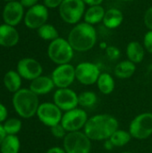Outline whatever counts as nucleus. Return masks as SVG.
I'll return each instance as SVG.
<instances>
[{
  "label": "nucleus",
  "instance_id": "nucleus-9",
  "mask_svg": "<svg viewBox=\"0 0 152 153\" xmlns=\"http://www.w3.org/2000/svg\"><path fill=\"white\" fill-rule=\"evenodd\" d=\"M63 111L54 102H44L39 104L37 110L39 120L49 128L61 123Z\"/></svg>",
  "mask_w": 152,
  "mask_h": 153
},
{
  "label": "nucleus",
  "instance_id": "nucleus-13",
  "mask_svg": "<svg viewBox=\"0 0 152 153\" xmlns=\"http://www.w3.org/2000/svg\"><path fill=\"white\" fill-rule=\"evenodd\" d=\"M53 102L64 112L78 108V94L70 88L57 89L53 95Z\"/></svg>",
  "mask_w": 152,
  "mask_h": 153
},
{
  "label": "nucleus",
  "instance_id": "nucleus-29",
  "mask_svg": "<svg viewBox=\"0 0 152 153\" xmlns=\"http://www.w3.org/2000/svg\"><path fill=\"white\" fill-rule=\"evenodd\" d=\"M50 132H51L52 135L57 139H64L67 134L66 130L64 128V126L61 125V123L50 127Z\"/></svg>",
  "mask_w": 152,
  "mask_h": 153
},
{
  "label": "nucleus",
  "instance_id": "nucleus-18",
  "mask_svg": "<svg viewBox=\"0 0 152 153\" xmlns=\"http://www.w3.org/2000/svg\"><path fill=\"white\" fill-rule=\"evenodd\" d=\"M145 51L146 50L142 44H141L138 41L133 40L127 44L125 54H126L127 59L136 65L143 61L145 57Z\"/></svg>",
  "mask_w": 152,
  "mask_h": 153
},
{
  "label": "nucleus",
  "instance_id": "nucleus-19",
  "mask_svg": "<svg viewBox=\"0 0 152 153\" xmlns=\"http://www.w3.org/2000/svg\"><path fill=\"white\" fill-rule=\"evenodd\" d=\"M123 21L124 14L121 10L117 8H109L106 11L102 22L108 29L114 30L118 28L123 23Z\"/></svg>",
  "mask_w": 152,
  "mask_h": 153
},
{
  "label": "nucleus",
  "instance_id": "nucleus-41",
  "mask_svg": "<svg viewBox=\"0 0 152 153\" xmlns=\"http://www.w3.org/2000/svg\"><path fill=\"white\" fill-rule=\"evenodd\" d=\"M120 1H123V2H133L134 0H120Z\"/></svg>",
  "mask_w": 152,
  "mask_h": 153
},
{
  "label": "nucleus",
  "instance_id": "nucleus-14",
  "mask_svg": "<svg viewBox=\"0 0 152 153\" xmlns=\"http://www.w3.org/2000/svg\"><path fill=\"white\" fill-rule=\"evenodd\" d=\"M16 71L22 78L31 82L42 75L43 67L38 60L31 57H25L18 62Z\"/></svg>",
  "mask_w": 152,
  "mask_h": 153
},
{
  "label": "nucleus",
  "instance_id": "nucleus-30",
  "mask_svg": "<svg viewBox=\"0 0 152 153\" xmlns=\"http://www.w3.org/2000/svg\"><path fill=\"white\" fill-rule=\"evenodd\" d=\"M106 55L110 60H117L121 56V51L117 47L108 46L106 48Z\"/></svg>",
  "mask_w": 152,
  "mask_h": 153
},
{
  "label": "nucleus",
  "instance_id": "nucleus-26",
  "mask_svg": "<svg viewBox=\"0 0 152 153\" xmlns=\"http://www.w3.org/2000/svg\"><path fill=\"white\" fill-rule=\"evenodd\" d=\"M78 102L82 108H90L97 104L98 96L94 91H85L78 94Z\"/></svg>",
  "mask_w": 152,
  "mask_h": 153
},
{
  "label": "nucleus",
  "instance_id": "nucleus-40",
  "mask_svg": "<svg viewBox=\"0 0 152 153\" xmlns=\"http://www.w3.org/2000/svg\"><path fill=\"white\" fill-rule=\"evenodd\" d=\"M108 47V46L107 45V43H106V42H102V43H100V48H104L105 50H106V48H107Z\"/></svg>",
  "mask_w": 152,
  "mask_h": 153
},
{
  "label": "nucleus",
  "instance_id": "nucleus-7",
  "mask_svg": "<svg viewBox=\"0 0 152 153\" xmlns=\"http://www.w3.org/2000/svg\"><path fill=\"white\" fill-rule=\"evenodd\" d=\"M131 136L137 140H145L152 135V113L137 115L130 123L128 129Z\"/></svg>",
  "mask_w": 152,
  "mask_h": 153
},
{
  "label": "nucleus",
  "instance_id": "nucleus-16",
  "mask_svg": "<svg viewBox=\"0 0 152 153\" xmlns=\"http://www.w3.org/2000/svg\"><path fill=\"white\" fill-rule=\"evenodd\" d=\"M20 40L19 31L15 27L3 23L0 25V46L12 48L18 44Z\"/></svg>",
  "mask_w": 152,
  "mask_h": 153
},
{
  "label": "nucleus",
  "instance_id": "nucleus-17",
  "mask_svg": "<svg viewBox=\"0 0 152 153\" xmlns=\"http://www.w3.org/2000/svg\"><path fill=\"white\" fill-rule=\"evenodd\" d=\"M55 83L51 76L40 75L38 78L32 80L30 83V90L38 96L45 95L52 91L55 88Z\"/></svg>",
  "mask_w": 152,
  "mask_h": 153
},
{
  "label": "nucleus",
  "instance_id": "nucleus-31",
  "mask_svg": "<svg viewBox=\"0 0 152 153\" xmlns=\"http://www.w3.org/2000/svg\"><path fill=\"white\" fill-rule=\"evenodd\" d=\"M143 47L147 52L152 54V30H149L146 32L143 38Z\"/></svg>",
  "mask_w": 152,
  "mask_h": 153
},
{
  "label": "nucleus",
  "instance_id": "nucleus-15",
  "mask_svg": "<svg viewBox=\"0 0 152 153\" xmlns=\"http://www.w3.org/2000/svg\"><path fill=\"white\" fill-rule=\"evenodd\" d=\"M24 15V7L18 0L6 3L2 13L4 23L13 27L17 26L22 21H23Z\"/></svg>",
  "mask_w": 152,
  "mask_h": 153
},
{
  "label": "nucleus",
  "instance_id": "nucleus-10",
  "mask_svg": "<svg viewBox=\"0 0 152 153\" xmlns=\"http://www.w3.org/2000/svg\"><path fill=\"white\" fill-rule=\"evenodd\" d=\"M100 74L99 67L91 62H82L75 66L76 80L82 85L90 86L97 83Z\"/></svg>",
  "mask_w": 152,
  "mask_h": 153
},
{
  "label": "nucleus",
  "instance_id": "nucleus-1",
  "mask_svg": "<svg viewBox=\"0 0 152 153\" xmlns=\"http://www.w3.org/2000/svg\"><path fill=\"white\" fill-rule=\"evenodd\" d=\"M119 128L117 119L109 114H97L89 117L83 132L94 142L108 140Z\"/></svg>",
  "mask_w": 152,
  "mask_h": 153
},
{
  "label": "nucleus",
  "instance_id": "nucleus-25",
  "mask_svg": "<svg viewBox=\"0 0 152 153\" xmlns=\"http://www.w3.org/2000/svg\"><path fill=\"white\" fill-rule=\"evenodd\" d=\"M132 138L133 137L131 136L129 131H125V130H122L118 128L111 135L109 140L112 142L115 148H121V147L127 145L131 142Z\"/></svg>",
  "mask_w": 152,
  "mask_h": 153
},
{
  "label": "nucleus",
  "instance_id": "nucleus-37",
  "mask_svg": "<svg viewBox=\"0 0 152 153\" xmlns=\"http://www.w3.org/2000/svg\"><path fill=\"white\" fill-rule=\"evenodd\" d=\"M86 5L89 6H94V5H101L103 3V0H83Z\"/></svg>",
  "mask_w": 152,
  "mask_h": 153
},
{
  "label": "nucleus",
  "instance_id": "nucleus-32",
  "mask_svg": "<svg viewBox=\"0 0 152 153\" xmlns=\"http://www.w3.org/2000/svg\"><path fill=\"white\" fill-rule=\"evenodd\" d=\"M143 21H144L145 26L149 29V30H152V6L149 7L146 10L144 13Z\"/></svg>",
  "mask_w": 152,
  "mask_h": 153
},
{
  "label": "nucleus",
  "instance_id": "nucleus-23",
  "mask_svg": "<svg viewBox=\"0 0 152 153\" xmlns=\"http://www.w3.org/2000/svg\"><path fill=\"white\" fill-rule=\"evenodd\" d=\"M4 85L8 91L15 93L22 86V77L17 71L10 70L4 76Z\"/></svg>",
  "mask_w": 152,
  "mask_h": 153
},
{
  "label": "nucleus",
  "instance_id": "nucleus-43",
  "mask_svg": "<svg viewBox=\"0 0 152 153\" xmlns=\"http://www.w3.org/2000/svg\"><path fill=\"white\" fill-rule=\"evenodd\" d=\"M122 153H133V152H124Z\"/></svg>",
  "mask_w": 152,
  "mask_h": 153
},
{
  "label": "nucleus",
  "instance_id": "nucleus-28",
  "mask_svg": "<svg viewBox=\"0 0 152 153\" xmlns=\"http://www.w3.org/2000/svg\"><path fill=\"white\" fill-rule=\"evenodd\" d=\"M3 126L7 135H16L22 129V121L18 118L12 117L6 119Z\"/></svg>",
  "mask_w": 152,
  "mask_h": 153
},
{
  "label": "nucleus",
  "instance_id": "nucleus-20",
  "mask_svg": "<svg viewBox=\"0 0 152 153\" xmlns=\"http://www.w3.org/2000/svg\"><path fill=\"white\" fill-rule=\"evenodd\" d=\"M106 10L102 5L89 6L83 15V20L86 23L90 25H95L103 21Z\"/></svg>",
  "mask_w": 152,
  "mask_h": 153
},
{
  "label": "nucleus",
  "instance_id": "nucleus-36",
  "mask_svg": "<svg viewBox=\"0 0 152 153\" xmlns=\"http://www.w3.org/2000/svg\"><path fill=\"white\" fill-rule=\"evenodd\" d=\"M46 153H66L64 150L63 147H58V146H54L49 148Z\"/></svg>",
  "mask_w": 152,
  "mask_h": 153
},
{
  "label": "nucleus",
  "instance_id": "nucleus-4",
  "mask_svg": "<svg viewBox=\"0 0 152 153\" xmlns=\"http://www.w3.org/2000/svg\"><path fill=\"white\" fill-rule=\"evenodd\" d=\"M47 56L57 65L70 64L73 58L74 50L67 39L59 37L50 41L47 47Z\"/></svg>",
  "mask_w": 152,
  "mask_h": 153
},
{
  "label": "nucleus",
  "instance_id": "nucleus-42",
  "mask_svg": "<svg viewBox=\"0 0 152 153\" xmlns=\"http://www.w3.org/2000/svg\"><path fill=\"white\" fill-rule=\"evenodd\" d=\"M3 1H5L6 3H8V2H12V1H17V0H3Z\"/></svg>",
  "mask_w": 152,
  "mask_h": 153
},
{
  "label": "nucleus",
  "instance_id": "nucleus-24",
  "mask_svg": "<svg viewBox=\"0 0 152 153\" xmlns=\"http://www.w3.org/2000/svg\"><path fill=\"white\" fill-rule=\"evenodd\" d=\"M20 140L16 135H6L0 145L1 153H19Z\"/></svg>",
  "mask_w": 152,
  "mask_h": 153
},
{
  "label": "nucleus",
  "instance_id": "nucleus-2",
  "mask_svg": "<svg viewBox=\"0 0 152 153\" xmlns=\"http://www.w3.org/2000/svg\"><path fill=\"white\" fill-rule=\"evenodd\" d=\"M67 40L77 52H87L94 48L97 43L98 36L94 26L85 22H79L70 30Z\"/></svg>",
  "mask_w": 152,
  "mask_h": 153
},
{
  "label": "nucleus",
  "instance_id": "nucleus-35",
  "mask_svg": "<svg viewBox=\"0 0 152 153\" xmlns=\"http://www.w3.org/2000/svg\"><path fill=\"white\" fill-rule=\"evenodd\" d=\"M39 0H20V3L22 4L24 8H30L36 4H38Z\"/></svg>",
  "mask_w": 152,
  "mask_h": 153
},
{
  "label": "nucleus",
  "instance_id": "nucleus-22",
  "mask_svg": "<svg viewBox=\"0 0 152 153\" xmlns=\"http://www.w3.org/2000/svg\"><path fill=\"white\" fill-rule=\"evenodd\" d=\"M96 84L99 91L104 95L111 94L116 88L115 79L108 73H101Z\"/></svg>",
  "mask_w": 152,
  "mask_h": 153
},
{
  "label": "nucleus",
  "instance_id": "nucleus-38",
  "mask_svg": "<svg viewBox=\"0 0 152 153\" xmlns=\"http://www.w3.org/2000/svg\"><path fill=\"white\" fill-rule=\"evenodd\" d=\"M104 148H105L107 151H112V150L115 148V146H114V144L112 143V142L108 139V140L104 141Z\"/></svg>",
  "mask_w": 152,
  "mask_h": 153
},
{
  "label": "nucleus",
  "instance_id": "nucleus-12",
  "mask_svg": "<svg viewBox=\"0 0 152 153\" xmlns=\"http://www.w3.org/2000/svg\"><path fill=\"white\" fill-rule=\"evenodd\" d=\"M48 9L41 4H38L29 8L24 15V24L30 30H38L39 27L47 23L48 20Z\"/></svg>",
  "mask_w": 152,
  "mask_h": 153
},
{
  "label": "nucleus",
  "instance_id": "nucleus-39",
  "mask_svg": "<svg viewBox=\"0 0 152 153\" xmlns=\"http://www.w3.org/2000/svg\"><path fill=\"white\" fill-rule=\"evenodd\" d=\"M6 135H7V134H6V133H5L3 125H2V124H0V145H1L2 142L4 141V139L5 138V136H6Z\"/></svg>",
  "mask_w": 152,
  "mask_h": 153
},
{
  "label": "nucleus",
  "instance_id": "nucleus-27",
  "mask_svg": "<svg viewBox=\"0 0 152 153\" xmlns=\"http://www.w3.org/2000/svg\"><path fill=\"white\" fill-rule=\"evenodd\" d=\"M38 35L40 39L47 41H52L57 38H59V33L56 28L49 23H45L41 27L37 30Z\"/></svg>",
  "mask_w": 152,
  "mask_h": 153
},
{
  "label": "nucleus",
  "instance_id": "nucleus-3",
  "mask_svg": "<svg viewBox=\"0 0 152 153\" xmlns=\"http://www.w3.org/2000/svg\"><path fill=\"white\" fill-rule=\"evenodd\" d=\"M13 106L21 117L30 118L37 114L39 107V97L30 89H20L13 94Z\"/></svg>",
  "mask_w": 152,
  "mask_h": 153
},
{
  "label": "nucleus",
  "instance_id": "nucleus-6",
  "mask_svg": "<svg viewBox=\"0 0 152 153\" xmlns=\"http://www.w3.org/2000/svg\"><path fill=\"white\" fill-rule=\"evenodd\" d=\"M91 142L84 132H71L63 139V148L66 153H90Z\"/></svg>",
  "mask_w": 152,
  "mask_h": 153
},
{
  "label": "nucleus",
  "instance_id": "nucleus-5",
  "mask_svg": "<svg viewBox=\"0 0 152 153\" xmlns=\"http://www.w3.org/2000/svg\"><path fill=\"white\" fill-rule=\"evenodd\" d=\"M86 11L83 0H64L58 8L61 19L67 24L75 25L80 22Z\"/></svg>",
  "mask_w": 152,
  "mask_h": 153
},
{
  "label": "nucleus",
  "instance_id": "nucleus-21",
  "mask_svg": "<svg viewBox=\"0 0 152 153\" xmlns=\"http://www.w3.org/2000/svg\"><path fill=\"white\" fill-rule=\"evenodd\" d=\"M136 72V65L130 60H123L119 62L114 70L116 77L119 79H129Z\"/></svg>",
  "mask_w": 152,
  "mask_h": 153
},
{
  "label": "nucleus",
  "instance_id": "nucleus-11",
  "mask_svg": "<svg viewBox=\"0 0 152 153\" xmlns=\"http://www.w3.org/2000/svg\"><path fill=\"white\" fill-rule=\"evenodd\" d=\"M51 78L57 89L70 88L76 80L75 66L72 64L59 65L53 70Z\"/></svg>",
  "mask_w": 152,
  "mask_h": 153
},
{
  "label": "nucleus",
  "instance_id": "nucleus-34",
  "mask_svg": "<svg viewBox=\"0 0 152 153\" xmlns=\"http://www.w3.org/2000/svg\"><path fill=\"white\" fill-rule=\"evenodd\" d=\"M7 116H8V112L6 107L2 103H0V124H2L7 119Z\"/></svg>",
  "mask_w": 152,
  "mask_h": 153
},
{
  "label": "nucleus",
  "instance_id": "nucleus-33",
  "mask_svg": "<svg viewBox=\"0 0 152 153\" xmlns=\"http://www.w3.org/2000/svg\"><path fill=\"white\" fill-rule=\"evenodd\" d=\"M63 1L64 0H44L43 4L47 9H56V8H59Z\"/></svg>",
  "mask_w": 152,
  "mask_h": 153
},
{
  "label": "nucleus",
  "instance_id": "nucleus-8",
  "mask_svg": "<svg viewBox=\"0 0 152 153\" xmlns=\"http://www.w3.org/2000/svg\"><path fill=\"white\" fill-rule=\"evenodd\" d=\"M88 119L87 111L82 108H76L63 114L61 125L67 133L78 132L84 128Z\"/></svg>",
  "mask_w": 152,
  "mask_h": 153
}]
</instances>
